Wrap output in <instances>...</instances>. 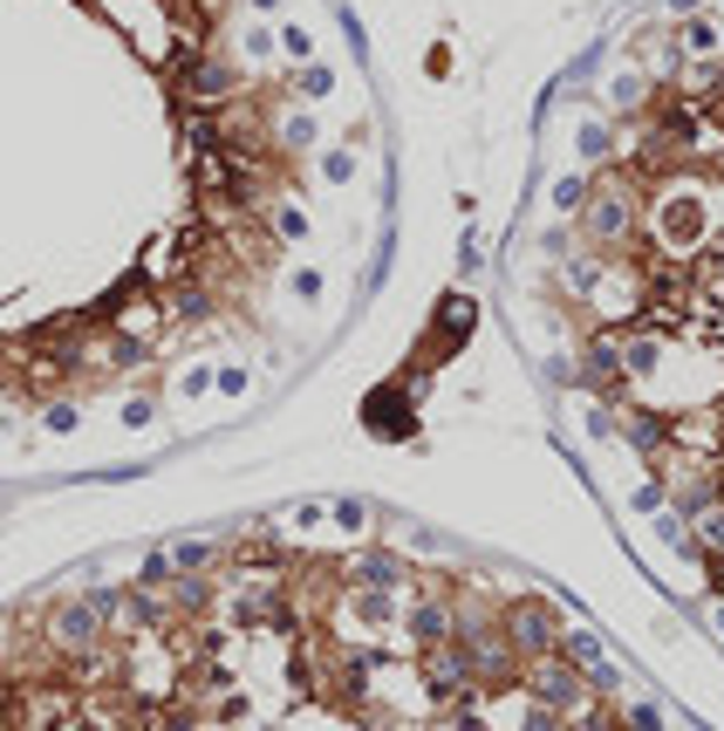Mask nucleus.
<instances>
[{"mask_svg":"<svg viewBox=\"0 0 724 731\" xmlns=\"http://www.w3.org/2000/svg\"><path fill=\"white\" fill-rule=\"evenodd\" d=\"M513 683L527 690L534 704L560 711V718H581V711H594V690H588V677H581L568 657H560V649H547V657H527Z\"/></svg>","mask_w":724,"mask_h":731,"instance_id":"1","label":"nucleus"},{"mask_svg":"<svg viewBox=\"0 0 724 731\" xmlns=\"http://www.w3.org/2000/svg\"><path fill=\"white\" fill-rule=\"evenodd\" d=\"M581 226H588V239L601 254H622L629 239H635V226H642V206H635V185L629 178H601V185H588V206H581Z\"/></svg>","mask_w":724,"mask_h":731,"instance_id":"2","label":"nucleus"},{"mask_svg":"<svg viewBox=\"0 0 724 731\" xmlns=\"http://www.w3.org/2000/svg\"><path fill=\"white\" fill-rule=\"evenodd\" d=\"M34 642L49 649V657H83V649H96V642H110V622L90 608V595H62V601H49L42 608V629H34Z\"/></svg>","mask_w":724,"mask_h":731,"instance_id":"3","label":"nucleus"},{"mask_svg":"<svg viewBox=\"0 0 724 731\" xmlns=\"http://www.w3.org/2000/svg\"><path fill=\"white\" fill-rule=\"evenodd\" d=\"M560 608L547 601V595H513V601H499V636L513 642V657L527 663V657H547V649L560 642Z\"/></svg>","mask_w":724,"mask_h":731,"instance_id":"4","label":"nucleus"},{"mask_svg":"<svg viewBox=\"0 0 724 731\" xmlns=\"http://www.w3.org/2000/svg\"><path fill=\"white\" fill-rule=\"evenodd\" d=\"M342 588H376V595H396V588H411V567L404 554H383V547H362L342 560Z\"/></svg>","mask_w":724,"mask_h":731,"instance_id":"5","label":"nucleus"},{"mask_svg":"<svg viewBox=\"0 0 724 731\" xmlns=\"http://www.w3.org/2000/svg\"><path fill=\"white\" fill-rule=\"evenodd\" d=\"M404 642L417 649H437V642H452V595H417L411 608H404Z\"/></svg>","mask_w":724,"mask_h":731,"instance_id":"6","label":"nucleus"},{"mask_svg":"<svg viewBox=\"0 0 724 731\" xmlns=\"http://www.w3.org/2000/svg\"><path fill=\"white\" fill-rule=\"evenodd\" d=\"M165 608H172V622H206L213 608H219V581L213 575H172Z\"/></svg>","mask_w":724,"mask_h":731,"instance_id":"7","label":"nucleus"},{"mask_svg":"<svg viewBox=\"0 0 724 731\" xmlns=\"http://www.w3.org/2000/svg\"><path fill=\"white\" fill-rule=\"evenodd\" d=\"M616 418V431L635 444V452L642 459H670V418H650V411H629V403H622V411H609Z\"/></svg>","mask_w":724,"mask_h":731,"instance_id":"8","label":"nucleus"},{"mask_svg":"<svg viewBox=\"0 0 724 731\" xmlns=\"http://www.w3.org/2000/svg\"><path fill=\"white\" fill-rule=\"evenodd\" d=\"M656 239H663V247H697V239H704V213L691 206V198H663V206H656Z\"/></svg>","mask_w":724,"mask_h":731,"instance_id":"9","label":"nucleus"},{"mask_svg":"<svg viewBox=\"0 0 724 731\" xmlns=\"http://www.w3.org/2000/svg\"><path fill=\"white\" fill-rule=\"evenodd\" d=\"M663 329H622L616 336V356H622V377H650L656 362H663Z\"/></svg>","mask_w":724,"mask_h":731,"instance_id":"10","label":"nucleus"},{"mask_svg":"<svg viewBox=\"0 0 724 731\" xmlns=\"http://www.w3.org/2000/svg\"><path fill=\"white\" fill-rule=\"evenodd\" d=\"M165 315L172 321H206L213 315V288H206V280H192V274H178L172 288H165Z\"/></svg>","mask_w":724,"mask_h":731,"instance_id":"11","label":"nucleus"},{"mask_svg":"<svg viewBox=\"0 0 724 731\" xmlns=\"http://www.w3.org/2000/svg\"><path fill=\"white\" fill-rule=\"evenodd\" d=\"M711 506H717V472L697 465L691 478L676 485V519H697V513H711Z\"/></svg>","mask_w":724,"mask_h":731,"instance_id":"12","label":"nucleus"},{"mask_svg":"<svg viewBox=\"0 0 724 731\" xmlns=\"http://www.w3.org/2000/svg\"><path fill=\"white\" fill-rule=\"evenodd\" d=\"M554 649H560V657H568L575 670H594V663H601V636H594V629H560Z\"/></svg>","mask_w":724,"mask_h":731,"instance_id":"13","label":"nucleus"},{"mask_svg":"<svg viewBox=\"0 0 724 731\" xmlns=\"http://www.w3.org/2000/svg\"><path fill=\"white\" fill-rule=\"evenodd\" d=\"M609 103L629 110V116H635V110H650V83H642V75L629 69V75H616V83H609Z\"/></svg>","mask_w":724,"mask_h":731,"instance_id":"14","label":"nucleus"},{"mask_svg":"<svg viewBox=\"0 0 724 731\" xmlns=\"http://www.w3.org/2000/svg\"><path fill=\"white\" fill-rule=\"evenodd\" d=\"M472 336V301H445L437 308V342H465Z\"/></svg>","mask_w":724,"mask_h":731,"instance_id":"15","label":"nucleus"},{"mask_svg":"<svg viewBox=\"0 0 724 731\" xmlns=\"http://www.w3.org/2000/svg\"><path fill=\"white\" fill-rule=\"evenodd\" d=\"M103 362H110V370H137V362H144V342H137L131 329H116V336L103 342Z\"/></svg>","mask_w":724,"mask_h":731,"instance_id":"16","label":"nucleus"},{"mask_svg":"<svg viewBox=\"0 0 724 731\" xmlns=\"http://www.w3.org/2000/svg\"><path fill=\"white\" fill-rule=\"evenodd\" d=\"M329 83H335V75H329V69H321V62H301V69H294V83H288V90H294L301 103H314V96H329Z\"/></svg>","mask_w":724,"mask_h":731,"instance_id":"17","label":"nucleus"},{"mask_svg":"<svg viewBox=\"0 0 724 731\" xmlns=\"http://www.w3.org/2000/svg\"><path fill=\"white\" fill-rule=\"evenodd\" d=\"M165 554H172L178 575H206V567H213V547H206V540H178V547H165Z\"/></svg>","mask_w":724,"mask_h":731,"instance_id":"18","label":"nucleus"},{"mask_svg":"<svg viewBox=\"0 0 724 731\" xmlns=\"http://www.w3.org/2000/svg\"><path fill=\"white\" fill-rule=\"evenodd\" d=\"M676 42H683V49H691V55H711V49H717V28L691 14V21H683V34H676Z\"/></svg>","mask_w":724,"mask_h":731,"instance_id":"19","label":"nucleus"},{"mask_svg":"<svg viewBox=\"0 0 724 731\" xmlns=\"http://www.w3.org/2000/svg\"><path fill=\"white\" fill-rule=\"evenodd\" d=\"M329 519L342 526V534H362V526H370V506H362V500H335V506H329Z\"/></svg>","mask_w":724,"mask_h":731,"instance_id":"20","label":"nucleus"},{"mask_svg":"<svg viewBox=\"0 0 724 731\" xmlns=\"http://www.w3.org/2000/svg\"><path fill=\"white\" fill-rule=\"evenodd\" d=\"M588 206V178H560L554 185V213H581Z\"/></svg>","mask_w":724,"mask_h":731,"instance_id":"21","label":"nucleus"},{"mask_svg":"<svg viewBox=\"0 0 724 731\" xmlns=\"http://www.w3.org/2000/svg\"><path fill=\"white\" fill-rule=\"evenodd\" d=\"M616 718H622L629 731H663V711H656V704H629V711L616 704Z\"/></svg>","mask_w":724,"mask_h":731,"instance_id":"22","label":"nucleus"},{"mask_svg":"<svg viewBox=\"0 0 724 731\" xmlns=\"http://www.w3.org/2000/svg\"><path fill=\"white\" fill-rule=\"evenodd\" d=\"M280 144H288V151H308V144H314V116H288V124H280Z\"/></svg>","mask_w":724,"mask_h":731,"instance_id":"23","label":"nucleus"},{"mask_svg":"<svg viewBox=\"0 0 724 731\" xmlns=\"http://www.w3.org/2000/svg\"><path fill=\"white\" fill-rule=\"evenodd\" d=\"M663 500H670V478H642L635 485V506L642 513H663Z\"/></svg>","mask_w":724,"mask_h":731,"instance_id":"24","label":"nucleus"},{"mask_svg":"<svg viewBox=\"0 0 724 731\" xmlns=\"http://www.w3.org/2000/svg\"><path fill=\"white\" fill-rule=\"evenodd\" d=\"M273 233H280V239H301V233H308V213H301V206H280V213H273Z\"/></svg>","mask_w":724,"mask_h":731,"instance_id":"25","label":"nucleus"},{"mask_svg":"<svg viewBox=\"0 0 724 731\" xmlns=\"http://www.w3.org/2000/svg\"><path fill=\"white\" fill-rule=\"evenodd\" d=\"M519 724H527V731H560L568 718H560V711H547V704H527V718H519Z\"/></svg>","mask_w":724,"mask_h":731,"instance_id":"26","label":"nucleus"},{"mask_svg":"<svg viewBox=\"0 0 724 731\" xmlns=\"http://www.w3.org/2000/svg\"><path fill=\"white\" fill-rule=\"evenodd\" d=\"M75 424H83V411H75V403H49V431H75Z\"/></svg>","mask_w":724,"mask_h":731,"instance_id":"27","label":"nucleus"},{"mask_svg":"<svg viewBox=\"0 0 724 731\" xmlns=\"http://www.w3.org/2000/svg\"><path fill=\"white\" fill-rule=\"evenodd\" d=\"M280 49H288L294 62H308V49H314V42H308V34H301V28H288V34H280Z\"/></svg>","mask_w":724,"mask_h":731,"instance_id":"28","label":"nucleus"},{"mask_svg":"<svg viewBox=\"0 0 724 731\" xmlns=\"http://www.w3.org/2000/svg\"><path fill=\"white\" fill-rule=\"evenodd\" d=\"M294 295H301V301H314V295H321V274H314V267H301V274H294Z\"/></svg>","mask_w":724,"mask_h":731,"instance_id":"29","label":"nucleus"},{"mask_svg":"<svg viewBox=\"0 0 724 731\" xmlns=\"http://www.w3.org/2000/svg\"><path fill=\"white\" fill-rule=\"evenodd\" d=\"M321 519H329V506H314V500H308V506H294V526H321Z\"/></svg>","mask_w":724,"mask_h":731,"instance_id":"30","label":"nucleus"},{"mask_svg":"<svg viewBox=\"0 0 724 731\" xmlns=\"http://www.w3.org/2000/svg\"><path fill=\"white\" fill-rule=\"evenodd\" d=\"M670 14H683V21H691V14H697V0H670Z\"/></svg>","mask_w":724,"mask_h":731,"instance_id":"31","label":"nucleus"},{"mask_svg":"<svg viewBox=\"0 0 724 731\" xmlns=\"http://www.w3.org/2000/svg\"><path fill=\"white\" fill-rule=\"evenodd\" d=\"M254 8H260V14H273V8H280V0H254Z\"/></svg>","mask_w":724,"mask_h":731,"instance_id":"32","label":"nucleus"},{"mask_svg":"<svg viewBox=\"0 0 724 731\" xmlns=\"http://www.w3.org/2000/svg\"><path fill=\"white\" fill-rule=\"evenodd\" d=\"M717 110H724V69H717Z\"/></svg>","mask_w":724,"mask_h":731,"instance_id":"33","label":"nucleus"},{"mask_svg":"<svg viewBox=\"0 0 724 731\" xmlns=\"http://www.w3.org/2000/svg\"><path fill=\"white\" fill-rule=\"evenodd\" d=\"M717 437H724V403H717Z\"/></svg>","mask_w":724,"mask_h":731,"instance_id":"34","label":"nucleus"},{"mask_svg":"<svg viewBox=\"0 0 724 731\" xmlns=\"http://www.w3.org/2000/svg\"><path fill=\"white\" fill-rule=\"evenodd\" d=\"M0 731H8V724H0Z\"/></svg>","mask_w":724,"mask_h":731,"instance_id":"35","label":"nucleus"}]
</instances>
